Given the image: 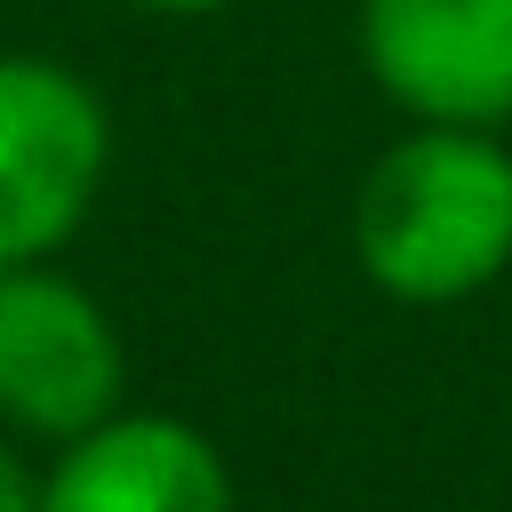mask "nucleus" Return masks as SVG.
<instances>
[{
    "instance_id": "obj_2",
    "label": "nucleus",
    "mask_w": 512,
    "mask_h": 512,
    "mask_svg": "<svg viewBox=\"0 0 512 512\" xmlns=\"http://www.w3.org/2000/svg\"><path fill=\"white\" fill-rule=\"evenodd\" d=\"M112 168V112L64 56H0V264L72 248Z\"/></svg>"
},
{
    "instance_id": "obj_6",
    "label": "nucleus",
    "mask_w": 512,
    "mask_h": 512,
    "mask_svg": "<svg viewBox=\"0 0 512 512\" xmlns=\"http://www.w3.org/2000/svg\"><path fill=\"white\" fill-rule=\"evenodd\" d=\"M0 512H40V472L24 456V440L0 432Z\"/></svg>"
},
{
    "instance_id": "obj_4",
    "label": "nucleus",
    "mask_w": 512,
    "mask_h": 512,
    "mask_svg": "<svg viewBox=\"0 0 512 512\" xmlns=\"http://www.w3.org/2000/svg\"><path fill=\"white\" fill-rule=\"evenodd\" d=\"M352 40L368 80L440 128L512 120V0H360Z\"/></svg>"
},
{
    "instance_id": "obj_5",
    "label": "nucleus",
    "mask_w": 512,
    "mask_h": 512,
    "mask_svg": "<svg viewBox=\"0 0 512 512\" xmlns=\"http://www.w3.org/2000/svg\"><path fill=\"white\" fill-rule=\"evenodd\" d=\"M40 512H232V464L192 416L112 408L40 464Z\"/></svg>"
},
{
    "instance_id": "obj_1",
    "label": "nucleus",
    "mask_w": 512,
    "mask_h": 512,
    "mask_svg": "<svg viewBox=\"0 0 512 512\" xmlns=\"http://www.w3.org/2000/svg\"><path fill=\"white\" fill-rule=\"evenodd\" d=\"M352 264L392 304H464L512 272V144L416 120L352 192Z\"/></svg>"
},
{
    "instance_id": "obj_7",
    "label": "nucleus",
    "mask_w": 512,
    "mask_h": 512,
    "mask_svg": "<svg viewBox=\"0 0 512 512\" xmlns=\"http://www.w3.org/2000/svg\"><path fill=\"white\" fill-rule=\"evenodd\" d=\"M128 8H144V16H216L232 0H128Z\"/></svg>"
},
{
    "instance_id": "obj_3",
    "label": "nucleus",
    "mask_w": 512,
    "mask_h": 512,
    "mask_svg": "<svg viewBox=\"0 0 512 512\" xmlns=\"http://www.w3.org/2000/svg\"><path fill=\"white\" fill-rule=\"evenodd\" d=\"M128 392V344L104 296L72 272L0 264V432L64 448L72 432L104 424Z\"/></svg>"
}]
</instances>
